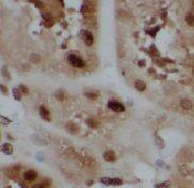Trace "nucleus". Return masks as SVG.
Segmentation results:
<instances>
[{
  "label": "nucleus",
  "instance_id": "nucleus-1",
  "mask_svg": "<svg viewBox=\"0 0 194 188\" xmlns=\"http://www.w3.org/2000/svg\"><path fill=\"white\" fill-rule=\"evenodd\" d=\"M67 60L70 65H72L74 67H83V66H84V61H83L80 57H78V56L76 55H69Z\"/></svg>",
  "mask_w": 194,
  "mask_h": 188
},
{
  "label": "nucleus",
  "instance_id": "nucleus-2",
  "mask_svg": "<svg viewBox=\"0 0 194 188\" xmlns=\"http://www.w3.org/2000/svg\"><path fill=\"white\" fill-rule=\"evenodd\" d=\"M181 154H182V157L185 158V160L194 161V147L193 146H189L183 149Z\"/></svg>",
  "mask_w": 194,
  "mask_h": 188
},
{
  "label": "nucleus",
  "instance_id": "nucleus-3",
  "mask_svg": "<svg viewBox=\"0 0 194 188\" xmlns=\"http://www.w3.org/2000/svg\"><path fill=\"white\" fill-rule=\"evenodd\" d=\"M108 107L111 110L115 111V112H123L125 110V107L123 106V104H121L117 100H110L108 103Z\"/></svg>",
  "mask_w": 194,
  "mask_h": 188
},
{
  "label": "nucleus",
  "instance_id": "nucleus-4",
  "mask_svg": "<svg viewBox=\"0 0 194 188\" xmlns=\"http://www.w3.org/2000/svg\"><path fill=\"white\" fill-rule=\"evenodd\" d=\"M82 36L85 44H86L87 46H91V45L93 44V34H92L91 31H89V30H83Z\"/></svg>",
  "mask_w": 194,
  "mask_h": 188
},
{
  "label": "nucleus",
  "instance_id": "nucleus-5",
  "mask_svg": "<svg viewBox=\"0 0 194 188\" xmlns=\"http://www.w3.org/2000/svg\"><path fill=\"white\" fill-rule=\"evenodd\" d=\"M36 177H37V173H36V171H34V170H27L25 173H23V179L28 182L34 181Z\"/></svg>",
  "mask_w": 194,
  "mask_h": 188
},
{
  "label": "nucleus",
  "instance_id": "nucleus-6",
  "mask_svg": "<svg viewBox=\"0 0 194 188\" xmlns=\"http://www.w3.org/2000/svg\"><path fill=\"white\" fill-rule=\"evenodd\" d=\"M178 170L179 172H180V174L183 175V176H187V175H189L190 172H191V170H190L189 166H188L187 164H180L178 167Z\"/></svg>",
  "mask_w": 194,
  "mask_h": 188
},
{
  "label": "nucleus",
  "instance_id": "nucleus-7",
  "mask_svg": "<svg viewBox=\"0 0 194 188\" xmlns=\"http://www.w3.org/2000/svg\"><path fill=\"white\" fill-rule=\"evenodd\" d=\"M180 106L181 108H183L185 110H190V109H192V107H193V104H192V102L190 99L183 98V99L180 100Z\"/></svg>",
  "mask_w": 194,
  "mask_h": 188
},
{
  "label": "nucleus",
  "instance_id": "nucleus-8",
  "mask_svg": "<svg viewBox=\"0 0 194 188\" xmlns=\"http://www.w3.org/2000/svg\"><path fill=\"white\" fill-rule=\"evenodd\" d=\"M104 160H106V161L111 162V161H114L115 158H116V157H115L114 152L107 151V152H104Z\"/></svg>",
  "mask_w": 194,
  "mask_h": 188
},
{
  "label": "nucleus",
  "instance_id": "nucleus-9",
  "mask_svg": "<svg viewBox=\"0 0 194 188\" xmlns=\"http://www.w3.org/2000/svg\"><path fill=\"white\" fill-rule=\"evenodd\" d=\"M2 152L6 155H11L13 153V146L10 144V143H4L2 145Z\"/></svg>",
  "mask_w": 194,
  "mask_h": 188
},
{
  "label": "nucleus",
  "instance_id": "nucleus-10",
  "mask_svg": "<svg viewBox=\"0 0 194 188\" xmlns=\"http://www.w3.org/2000/svg\"><path fill=\"white\" fill-rule=\"evenodd\" d=\"M40 114H41V117L44 118V119L47 120V121L49 120V111L47 110V109L45 108L44 106H41L40 107Z\"/></svg>",
  "mask_w": 194,
  "mask_h": 188
},
{
  "label": "nucleus",
  "instance_id": "nucleus-11",
  "mask_svg": "<svg viewBox=\"0 0 194 188\" xmlns=\"http://www.w3.org/2000/svg\"><path fill=\"white\" fill-rule=\"evenodd\" d=\"M134 85H136V90H139V91H144V90L146 89V85H145V82L142 80H136Z\"/></svg>",
  "mask_w": 194,
  "mask_h": 188
},
{
  "label": "nucleus",
  "instance_id": "nucleus-12",
  "mask_svg": "<svg viewBox=\"0 0 194 188\" xmlns=\"http://www.w3.org/2000/svg\"><path fill=\"white\" fill-rule=\"evenodd\" d=\"M185 21L189 26H194V15L193 14H188L185 16Z\"/></svg>",
  "mask_w": 194,
  "mask_h": 188
},
{
  "label": "nucleus",
  "instance_id": "nucleus-13",
  "mask_svg": "<svg viewBox=\"0 0 194 188\" xmlns=\"http://www.w3.org/2000/svg\"><path fill=\"white\" fill-rule=\"evenodd\" d=\"M170 186H171L170 181H166V182H163V183L157 184L155 187L156 188H170Z\"/></svg>",
  "mask_w": 194,
  "mask_h": 188
},
{
  "label": "nucleus",
  "instance_id": "nucleus-14",
  "mask_svg": "<svg viewBox=\"0 0 194 188\" xmlns=\"http://www.w3.org/2000/svg\"><path fill=\"white\" fill-rule=\"evenodd\" d=\"M100 182L104 185H113V179H109V177H102Z\"/></svg>",
  "mask_w": 194,
  "mask_h": 188
},
{
  "label": "nucleus",
  "instance_id": "nucleus-15",
  "mask_svg": "<svg viewBox=\"0 0 194 188\" xmlns=\"http://www.w3.org/2000/svg\"><path fill=\"white\" fill-rule=\"evenodd\" d=\"M85 95H86V97H89V98H96L98 96V92H94V91L89 92V91H86V92H85Z\"/></svg>",
  "mask_w": 194,
  "mask_h": 188
},
{
  "label": "nucleus",
  "instance_id": "nucleus-16",
  "mask_svg": "<svg viewBox=\"0 0 194 188\" xmlns=\"http://www.w3.org/2000/svg\"><path fill=\"white\" fill-rule=\"evenodd\" d=\"M30 59H31L34 63H37V62L41 61V57L38 55H36V53H33V55L30 56Z\"/></svg>",
  "mask_w": 194,
  "mask_h": 188
},
{
  "label": "nucleus",
  "instance_id": "nucleus-17",
  "mask_svg": "<svg viewBox=\"0 0 194 188\" xmlns=\"http://www.w3.org/2000/svg\"><path fill=\"white\" fill-rule=\"evenodd\" d=\"M13 94H14V97L16 98L17 100L20 99V95H19V92L17 89H13Z\"/></svg>",
  "mask_w": 194,
  "mask_h": 188
},
{
  "label": "nucleus",
  "instance_id": "nucleus-18",
  "mask_svg": "<svg viewBox=\"0 0 194 188\" xmlns=\"http://www.w3.org/2000/svg\"><path fill=\"white\" fill-rule=\"evenodd\" d=\"M86 123L89 124V126H91V127H96V123L93 119H89L86 121Z\"/></svg>",
  "mask_w": 194,
  "mask_h": 188
},
{
  "label": "nucleus",
  "instance_id": "nucleus-19",
  "mask_svg": "<svg viewBox=\"0 0 194 188\" xmlns=\"http://www.w3.org/2000/svg\"><path fill=\"white\" fill-rule=\"evenodd\" d=\"M55 96H57V98L58 99H60V100H62L64 98V94H63V92L62 91H60V92H57V94H55Z\"/></svg>",
  "mask_w": 194,
  "mask_h": 188
},
{
  "label": "nucleus",
  "instance_id": "nucleus-20",
  "mask_svg": "<svg viewBox=\"0 0 194 188\" xmlns=\"http://www.w3.org/2000/svg\"><path fill=\"white\" fill-rule=\"evenodd\" d=\"M20 89H21V91H23V92H25V93H28V89L25 87V85H20Z\"/></svg>",
  "mask_w": 194,
  "mask_h": 188
},
{
  "label": "nucleus",
  "instance_id": "nucleus-21",
  "mask_svg": "<svg viewBox=\"0 0 194 188\" xmlns=\"http://www.w3.org/2000/svg\"><path fill=\"white\" fill-rule=\"evenodd\" d=\"M33 188H45V187H44V186H43V185H40V184H38V185L33 186Z\"/></svg>",
  "mask_w": 194,
  "mask_h": 188
}]
</instances>
